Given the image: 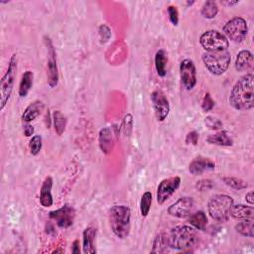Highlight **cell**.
I'll return each mask as SVG.
<instances>
[{
  "label": "cell",
  "instance_id": "cell-25",
  "mask_svg": "<svg viewBox=\"0 0 254 254\" xmlns=\"http://www.w3.org/2000/svg\"><path fill=\"white\" fill-rule=\"evenodd\" d=\"M168 57L164 50H159L155 55V67L159 76L164 77L167 74Z\"/></svg>",
  "mask_w": 254,
  "mask_h": 254
},
{
  "label": "cell",
  "instance_id": "cell-1",
  "mask_svg": "<svg viewBox=\"0 0 254 254\" xmlns=\"http://www.w3.org/2000/svg\"><path fill=\"white\" fill-rule=\"evenodd\" d=\"M254 75L253 73H246L241 76L233 85L230 95L229 103L236 110H250L254 106Z\"/></svg>",
  "mask_w": 254,
  "mask_h": 254
},
{
  "label": "cell",
  "instance_id": "cell-9",
  "mask_svg": "<svg viewBox=\"0 0 254 254\" xmlns=\"http://www.w3.org/2000/svg\"><path fill=\"white\" fill-rule=\"evenodd\" d=\"M45 44L48 50V64H47V76L48 84L50 87H56L59 83V70L57 64V55L52 41L49 37H44Z\"/></svg>",
  "mask_w": 254,
  "mask_h": 254
},
{
  "label": "cell",
  "instance_id": "cell-15",
  "mask_svg": "<svg viewBox=\"0 0 254 254\" xmlns=\"http://www.w3.org/2000/svg\"><path fill=\"white\" fill-rule=\"evenodd\" d=\"M215 169V164L210 159L198 156L194 158L189 166V171L193 176H198L204 172L213 171Z\"/></svg>",
  "mask_w": 254,
  "mask_h": 254
},
{
  "label": "cell",
  "instance_id": "cell-26",
  "mask_svg": "<svg viewBox=\"0 0 254 254\" xmlns=\"http://www.w3.org/2000/svg\"><path fill=\"white\" fill-rule=\"evenodd\" d=\"M235 230L242 236L252 238L254 236V220L253 218H246L235 225Z\"/></svg>",
  "mask_w": 254,
  "mask_h": 254
},
{
  "label": "cell",
  "instance_id": "cell-33",
  "mask_svg": "<svg viewBox=\"0 0 254 254\" xmlns=\"http://www.w3.org/2000/svg\"><path fill=\"white\" fill-rule=\"evenodd\" d=\"M214 187V184L211 180L209 179H202V180H199L195 183L194 185V189L197 190V191H206V190H211L212 188Z\"/></svg>",
  "mask_w": 254,
  "mask_h": 254
},
{
  "label": "cell",
  "instance_id": "cell-20",
  "mask_svg": "<svg viewBox=\"0 0 254 254\" xmlns=\"http://www.w3.org/2000/svg\"><path fill=\"white\" fill-rule=\"evenodd\" d=\"M44 107H45V104L43 103V101L35 100L34 102L30 103L24 110L22 114V120L25 121L26 123H29L35 120L38 116H40V114L44 110Z\"/></svg>",
  "mask_w": 254,
  "mask_h": 254
},
{
  "label": "cell",
  "instance_id": "cell-28",
  "mask_svg": "<svg viewBox=\"0 0 254 254\" xmlns=\"http://www.w3.org/2000/svg\"><path fill=\"white\" fill-rule=\"evenodd\" d=\"M53 119H54V127H55V131L56 133L61 136L64 130H65V126H66V117L59 110H56L53 113Z\"/></svg>",
  "mask_w": 254,
  "mask_h": 254
},
{
  "label": "cell",
  "instance_id": "cell-42",
  "mask_svg": "<svg viewBox=\"0 0 254 254\" xmlns=\"http://www.w3.org/2000/svg\"><path fill=\"white\" fill-rule=\"evenodd\" d=\"M71 252L74 254H77L80 252L79 250V241L78 240H74L72 243V248H71Z\"/></svg>",
  "mask_w": 254,
  "mask_h": 254
},
{
  "label": "cell",
  "instance_id": "cell-7",
  "mask_svg": "<svg viewBox=\"0 0 254 254\" xmlns=\"http://www.w3.org/2000/svg\"><path fill=\"white\" fill-rule=\"evenodd\" d=\"M199 44L206 52L226 51L229 47V41L220 32L208 30L199 37Z\"/></svg>",
  "mask_w": 254,
  "mask_h": 254
},
{
  "label": "cell",
  "instance_id": "cell-32",
  "mask_svg": "<svg viewBox=\"0 0 254 254\" xmlns=\"http://www.w3.org/2000/svg\"><path fill=\"white\" fill-rule=\"evenodd\" d=\"M29 148L33 156L38 155L42 149V137L40 135L33 136L29 142Z\"/></svg>",
  "mask_w": 254,
  "mask_h": 254
},
{
  "label": "cell",
  "instance_id": "cell-8",
  "mask_svg": "<svg viewBox=\"0 0 254 254\" xmlns=\"http://www.w3.org/2000/svg\"><path fill=\"white\" fill-rule=\"evenodd\" d=\"M223 35L234 43H241L248 33V26L242 17H234L226 22L223 27Z\"/></svg>",
  "mask_w": 254,
  "mask_h": 254
},
{
  "label": "cell",
  "instance_id": "cell-38",
  "mask_svg": "<svg viewBox=\"0 0 254 254\" xmlns=\"http://www.w3.org/2000/svg\"><path fill=\"white\" fill-rule=\"evenodd\" d=\"M99 35H100L101 40H102L103 43L106 42V41H108L109 38H110V36H111V31H110L109 27L106 26V25H101V26L99 27Z\"/></svg>",
  "mask_w": 254,
  "mask_h": 254
},
{
  "label": "cell",
  "instance_id": "cell-11",
  "mask_svg": "<svg viewBox=\"0 0 254 254\" xmlns=\"http://www.w3.org/2000/svg\"><path fill=\"white\" fill-rule=\"evenodd\" d=\"M51 219L55 220L57 225L61 228H67L72 225L74 217H75V210L69 204H64L61 208L53 210L49 213Z\"/></svg>",
  "mask_w": 254,
  "mask_h": 254
},
{
  "label": "cell",
  "instance_id": "cell-12",
  "mask_svg": "<svg viewBox=\"0 0 254 254\" xmlns=\"http://www.w3.org/2000/svg\"><path fill=\"white\" fill-rule=\"evenodd\" d=\"M151 101L157 120L164 121L170 112V104L166 95L162 90L156 89L151 93Z\"/></svg>",
  "mask_w": 254,
  "mask_h": 254
},
{
  "label": "cell",
  "instance_id": "cell-3",
  "mask_svg": "<svg viewBox=\"0 0 254 254\" xmlns=\"http://www.w3.org/2000/svg\"><path fill=\"white\" fill-rule=\"evenodd\" d=\"M109 224L112 232L120 239L129 235L131 228V210L126 205H113L109 210Z\"/></svg>",
  "mask_w": 254,
  "mask_h": 254
},
{
  "label": "cell",
  "instance_id": "cell-24",
  "mask_svg": "<svg viewBox=\"0 0 254 254\" xmlns=\"http://www.w3.org/2000/svg\"><path fill=\"white\" fill-rule=\"evenodd\" d=\"M188 220L192 227L198 230H204L208 222L206 214L202 210H198L195 211L194 213L190 214Z\"/></svg>",
  "mask_w": 254,
  "mask_h": 254
},
{
  "label": "cell",
  "instance_id": "cell-2",
  "mask_svg": "<svg viewBox=\"0 0 254 254\" xmlns=\"http://www.w3.org/2000/svg\"><path fill=\"white\" fill-rule=\"evenodd\" d=\"M168 237L169 246L173 249L182 250L183 252L190 251L198 240V235L194 227L189 225H178L174 227Z\"/></svg>",
  "mask_w": 254,
  "mask_h": 254
},
{
  "label": "cell",
  "instance_id": "cell-43",
  "mask_svg": "<svg viewBox=\"0 0 254 254\" xmlns=\"http://www.w3.org/2000/svg\"><path fill=\"white\" fill-rule=\"evenodd\" d=\"M238 3H239V1H223L222 2V4L227 5V6H233V5H236Z\"/></svg>",
  "mask_w": 254,
  "mask_h": 254
},
{
  "label": "cell",
  "instance_id": "cell-14",
  "mask_svg": "<svg viewBox=\"0 0 254 254\" xmlns=\"http://www.w3.org/2000/svg\"><path fill=\"white\" fill-rule=\"evenodd\" d=\"M194 201L190 196H183L171 204L168 208V213L178 218L188 217L193 207Z\"/></svg>",
  "mask_w": 254,
  "mask_h": 254
},
{
  "label": "cell",
  "instance_id": "cell-40",
  "mask_svg": "<svg viewBox=\"0 0 254 254\" xmlns=\"http://www.w3.org/2000/svg\"><path fill=\"white\" fill-rule=\"evenodd\" d=\"M23 130H24V135H25L26 137L32 136V135L34 134V131H35V130H34V127H33L32 125H30V124L24 125Z\"/></svg>",
  "mask_w": 254,
  "mask_h": 254
},
{
  "label": "cell",
  "instance_id": "cell-31",
  "mask_svg": "<svg viewBox=\"0 0 254 254\" xmlns=\"http://www.w3.org/2000/svg\"><path fill=\"white\" fill-rule=\"evenodd\" d=\"M222 181L224 184L234 190H243L248 187L247 183L241 179L235 178V177H223Z\"/></svg>",
  "mask_w": 254,
  "mask_h": 254
},
{
  "label": "cell",
  "instance_id": "cell-41",
  "mask_svg": "<svg viewBox=\"0 0 254 254\" xmlns=\"http://www.w3.org/2000/svg\"><path fill=\"white\" fill-rule=\"evenodd\" d=\"M245 199H246V201H247L249 204H251V205L254 203V192H253V190H250V191H248V192L246 193Z\"/></svg>",
  "mask_w": 254,
  "mask_h": 254
},
{
  "label": "cell",
  "instance_id": "cell-17",
  "mask_svg": "<svg viewBox=\"0 0 254 254\" xmlns=\"http://www.w3.org/2000/svg\"><path fill=\"white\" fill-rule=\"evenodd\" d=\"M52 188H53V179L52 177H47L42 186H41V190H40V203L44 206V207H50L53 205V195H52Z\"/></svg>",
  "mask_w": 254,
  "mask_h": 254
},
{
  "label": "cell",
  "instance_id": "cell-39",
  "mask_svg": "<svg viewBox=\"0 0 254 254\" xmlns=\"http://www.w3.org/2000/svg\"><path fill=\"white\" fill-rule=\"evenodd\" d=\"M197 142H198V133L196 131H190L187 134V137H186L187 144L196 145Z\"/></svg>",
  "mask_w": 254,
  "mask_h": 254
},
{
  "label": "cell",
  "instance_id": "cell-27",
  "mask_svg": "<svg viewBox=\"0 0 254 254\" xmlns=\"http://www.w3.org/2000/svg\"><path fill=\"white\" fill-rule=\"evenodd\" d=\"M168 247H170L168 242V237L165 234L160 233L155 237L153 241V247L151 249V253H164L168 250Z\"/></svg>",
  "mask_w": 254,
  "mask_h": 254
},
{
  "label": "cell",
  "instance_id": "cell-6",
  "mask_svg": "<svg viewBox=\"0 0 254 254\" xmlns=\"http://www.w3.org/2000/svg\"><path fill=\"white\" fill-rule=\"evenodd\" d=\"M17 71V55L13 54L10 58L8 68L0 81V110H3L11 96Z\"/></svg>",
  "mask_w": 254,
  "mask_h": 254
},
{
  "label": "cell",
  "instance_id": "cell-34",
  "mask_svg": "<svg viewBox=\"0 0 254 254\" xmlns=\"http://www.w3.org/2000/svg\"><path fill=\"white\" fill-rule=\"evenodd\" d=\"M205 125L211 130H218L223 126V123L214 116H207L204 119Z\"/></svg>",
  "mask_w": 254,
  "mask_h": 254
},
{
  "label": "cell",
  "instance_id": "cell-10",
  "mask_svg": "<svg viewBox=\"0 0 254 254\" xmlns=\"http://www.w3.org/2000/svg\"><path fill=\"white\" fill-rule=\"evenodd\" d=\"M180 76L183 86L187 90H191L196 84V69L194 63L186 59L180 64Z\"/></svg>",
  "mask_w": 254,
  "mask_h": 254
},
{
  "label": "cell",
  "instance_id": "cell-30",
  "mask_svg": "<svg viewBox=\"0 0 254 254\" xmlns=\"http://www.w3.org/2000/svg\"><path fill=\"white\" fill-rule=\"evenodd\" d=\"M151 204H152V193L150 191H146L142 194L141 200H140V212L143 217H146L149 214Z\"/></svg>",
  "mask_w": 254,
  "mask_h": 254
},
{
  "label": "cell",
  "instance_id": "cell-21",
  "mask_svg": "<svg viewBox=\"0 0 254 254\" xmlns=\"http://www.w3.org/2000/svg\"><path fill=\"white\" fill-rule=\"evenodd\" d=\"M206 142L211 145H217V146H223V147H229L233 145V140L228 134L227 131L221 130L214 134L209 135L206 138Z\"/></svg>",
  "mask_w": 254,
  "mask_h": 254
},
{
  "label": "cell",
  "instance_id": "cell-5",
  "mask_svg": "<svg viewBox=\"0 0 254 254\" xmlns=\"http://www.w3.org/2000/svg\"><path fill=\"white\" fill-rule=\"evenodd\" d=\"M201 59L210 73L220 75L227 70L230 64L231 56L227 50L219 52H205Z\"/></svg>",
  "mask_w": 254,
  "mask_h": 254
},
{
  "label": "cell",
  "instance_id": "cell-37",
  "mask_svg": "<svg viewBox=\"0 0 254 254\" xmlns=\"http://www.w3.org/2000/svg\"><path fill=\"white\" fill-rule=\"evenodd\" d=\"M168 15L171 23L174 26H177L179 23V12L176 6H169L168 7Z\"/></svg>",
  "mask_w": 254,
  "mask_h": 254
},
{
  "label": "cell",
  "instance_id": "cell-29",
  "mask_svg": "<svg viewBox=\"0 0 254 254\" xmlns=\"http://www.w3.org/2000/svg\"><path fill=\"white\" fill-rule=\"evenodd\" d=\"M200 12L204 18L213 19L218 13V6H217L216 2L208 0L203 3Z\"/></svg>",
  "mask_w": 254,
  "mask_h": 254
},
{
  "label": "cell",
  "instance_id": "cell-18",
  "mask_svg": "<svg viewBox=\"0 0 254 254\" xmlns=\"http://www.w3.org/2000/svg\"><path fill=\"white\" fill-rule=\"evenodd\" d=\"M96 237V228L93 226L86 227L82 232V248L85 254L96 253L94 240Z\"/></svg>",
  "mask_w": 254,
  "mask_h": 254
},
{
  "label": "cell",
  "instance_id": "cell-16",
  "mask_svg": "<svg viewBox=\"0 0 254 254\" xmlns=\"http://www.w3.org/2000/svg\"><path fill=\"white\" fill-rule=\"evenodd\" d=\"M99 148L104 154H109L114 147V133L112 128L104 127L99 131Z\"/></svg>",
  "mask_w": 254,
  "mask_h": 254
},
{
  "label": "cell",
  "instance_id": "cell-13",
  "mask_svg": "<svg viewBox=\"0 0 254 254\" xmlns=\"http://www.w3.org/2000/svg\"><path fill=\"white\" fill-rule=\"evenodd\" d=\"M181 185L180 177H172L163 180L157 189V202L163 204L179 189Z\"/></svg>",
  "mask_w": 254,
  "mask_h": 254
},
{
  "label": "cell",
  "instance_id": "cell-23",
  "mask_svg": "<svg viewBox=\"0 0 254 254\" xmlns=\"http://www.w3.org/2000/svg\"><path fill=\"white\" fill-rule=\"evenodd\" d=\"M33 79H34V73L31 70H26L22 74L20 84H19V90H18L20 97L27 96V94L29 93V91L33 86Z\"/></svg>",
  "mask_w": 254,
  "mask_h": 254
},
{
  "label": "cell",
  "instance_id": "cell-4",
  "mask_svg": "<svg viewBox=\"0 0 254 254\" xmlns=\"http://www.w3.org/2000/svg\"><path fill=\"white\" fill-rule=\"evenodd\" d=\"M233 205V198L225 193L212 195L207 202L209 216L217 222H226L230 217V208Z\"/></svg>",
  "mask_w": 254,
  "mask_h": 254
},
{
  "label": "cell",
  "instance_id": "cell-36",
  "mask_svg": "<svg viewBox=\"0 0 254 254\" xmlns=\"http://www.w3.org/2000/svg\"><path fill=\"white\" fill-rule=\"evenodd\" d=\"M214 100L211 98L210 94L209 93H205L204 96H203V99H202V102H201V108L204 112H208L210 111L213 107H214Z\"/></svg>",
  "mask_w": 254,
  "mask_h": 254
},
{
  "label": "cell",
  "instance_id": "cell-35",
  "mask_svg": "<svg viewBox=\"0 0 254 254\" xmlns=\"http://www.w3.org/2000/svg\"><path fill=\"white\" fill-rule=\"evenodd\" d=\"M133 127V117L131 114L125 115L122 123V130L126 136H129Z\"/></svg>",
  "mask_w": 254,
  "mask_h": 254
},
{
  "label": "cell",
  "instance_id": "cell-22",
  "mask_svg": "<svg viewBox=\"0 0 254 254\" xmlns=\"http://www.w3.org/2000/svg\"><path fill=\"white\" fill-rule=\"evenodd\" d=\"M254 208L250 205L245 204H233L230 208V216L236 219L253 218Z\"/></svg>",
  "mask_w": 254,
  "mask_h": 254
},
{
  "label": "cell",
  "instance_id": "cell-19",
  "mask_svg": "<svg viewBox=\"0 0 254 254\" xmlns=\"http://www.w3.org/2000/svg\"><path fill=\"white\" fill-rule=\"evenodd\" d=\"M254 58L253 54L248 50L240 51L235 60V68L237 71H245L253 66Z\"/></svg>",
  "mask_w": 254,
  "mask_h": 254
}]
</instances>
